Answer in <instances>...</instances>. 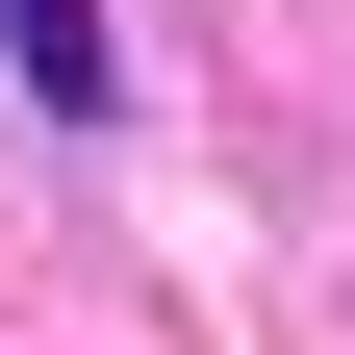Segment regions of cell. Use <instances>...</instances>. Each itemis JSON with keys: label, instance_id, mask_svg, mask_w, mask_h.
Here are the masks:
<instances>
[{"label": "cell", "instance_id": "obj_1", "mask_svg": "<svg viewBox=\"0 0 355 355\" xmlns=\"http://www.w3.org/2000/svg\"><path fill=\"white\" fill-rule=\"evenodd\" d=\"M0 51H26V102H76V127L127 102V51H102V0H0Z\"/></svg>", "mask_w": 355, "mask_h": 355}]
</instances>
